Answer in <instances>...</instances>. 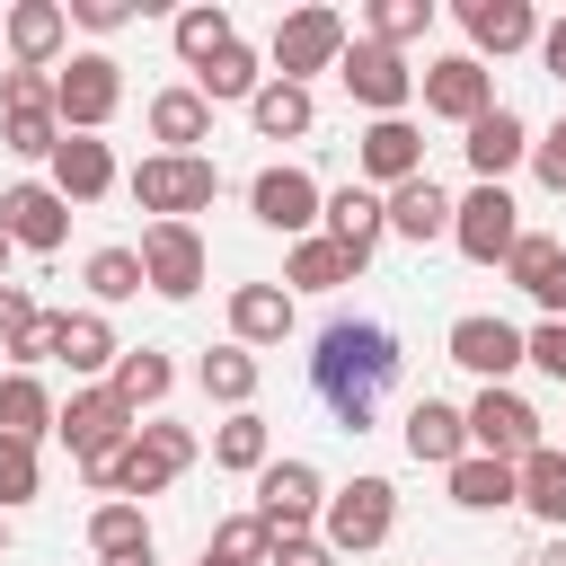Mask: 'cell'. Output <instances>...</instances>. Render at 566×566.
<instances>
[{"instance_id": "32", "label": "cell", "mask_w": 566, "mask_h": 566, "mask_svg": "<svg viewBox=\"0 0 566 566\" xmlns=\"http://www.w3.org/2000/svg\"><path fill=\"white\" fill-rule=\"evenodd\" d=\"M354 274H363V265H354L336 239H318V230L292 239V256H283V292H336V283H354Z\"/></svg>"}, {"instance_id": "40", "label": "cell", "mask_w": 566, "mask_h": 566, "mask_svg": "<svg viewBox=\"0 0 566 566\" xmlns=\"http://www.w3.org/2000/svg\"><path fill=\"white\" fill-rule=\"evenodd\" d=\"M424 27H433V0H371V9H363V35L389 44V53L424 44Z\"/></svg>"}, {"instance_id": "3", "label": "cell", "mask_w": 566, "mask_h": 566, "mask_svg": "<svg viewBox=\"0 0 566 566\" xmlns=\"http://www.w3.org/2000/svg\"><path fill=\"white\" fill-rule=\"evenodd\" d=\"M195 433L186 424H168V416H150V424H133V442H124V460H115V495L124 504H142V495H168L186 469H195Z\"/></svg>"}, {"instance_id": "46", "label": "cell", "mask_w": 566, "mask_h": 566, "mask_svg": "<svg viewBox=\"0 0 566 566\" xmlns=\"http://www.w3.org/2000/svg\"><path fill=\"white\" fill-rule=\"evenodd\" d=\"M53 106V71H0V115H35Z\"/></svg>"}, {"instance_id": "42", "label": "cell", "mask_w": 566, "mask_h": 566, "mask_svg": "<svg viewBox=\"0 0 566 566\" xmlns=\"http://www.w3.org/2000/svg\"><path fill=\"white\" fill-rule=\"evenodd\" d=\"M88 292H97V310L150 292V283H142V256H133V248H97V256H88Z\"/></svg>"}, {"instance_id": "43", "label": "cell", "mask_w": 566, "mask_h": 566, "mask_svg": "<svg viewBox=\"0 0 566 566\" xmlns=\"http://www.w3.org/2000/svg\"><path fill=\"white\" fill-rule=\"evenodd\" d=\"M0 142H9L18 159H53V142H62V115H53V106H35V115H0Z\"/></svg>"}, {"instance_id": "14", "label": "cell", "mask_w": 566, "mask_h": 566, "mask_svg": "<svg viewBox=\"0 0 566 566\" xmlns=\"http://www.w3.org/2000/svg\"><path fill=\"white\" fill-rule=\"evenodd\" d=\"M318 203H327V186H318L310 168H292V159H274V168L248 177V212H256L265 230H283V239H310V230H318Z\"/></svg>"}, {"instance_id": "54", "label": "cell", "mask_w": 566, "mask_h": 566, "mask_svg": "<svg viewBox=\"0 0 566 566\" xmlns=\"http://www.w3.org/2000/svg\"><path fill=\"white\" fill-rule=\"evenodd\" d=\"M539 566H566V531H557V539H548V548H539Z\"/></svg>"}, {"instance_id": "56", "label": "cell", "mask_w": 566, "mask_h": 566, "mask_svg": "<svg viewBox=\"0 0 566 566\" xmlns=\"http://www.w3.org/2000/svg\"><path fill=\"white\" fill-rule=\"evenodd\" d=\"M0 557H9V522H0Z\"/></svg>"}, {"instance_id": "11", "label": "cell", "mask_w": 566, "mask_h": 566, "mask_svg": "<svg viewBox=\"0 0 566 566\" xmlns=\"http://www.w3.org/2000/svg\"><path fill=\"white\" fill-rule=\"evenodd\" d=\"M133 256H142V283H150L159 301H195V292H203V265H212L195 221H150Z\"/></svg>"}, {"instance_id": "53", "label": "cell", "mask_w": 566, "mask_h": 566, "mask_svg": "<svg viewBox=\"0 0 566 566\" xmlns=\"http://www.w3.org/2000/svg\"><path fill=\"white\" fill-rule=\"evenodd\" d=\"M106 566H159V548H133V557H106Z\"/></svg>"}, {"instance_id": "1", "label": "cell", "mask_w": 566, "mask_h": 566, "mask_svg": "<svg viewBox=\"0 0 566 566\" xmlns=\"http://www.w3.org/2000/svg\"><path fill=\"white\" fill-rule=\"evenodd\" d=\"M389 380H398V336H389L380 318H327V327H318L310 389H318V407H327L345 433H371V407H380Z\"/></svg>"}, {"instance_id": "50", "label": "cell", "mask_w": 566, "mask_h": 566, "mask_svg": "<svg viewBox=\"0 0 566 566\" xmlns=\"http://www.w3.org/2000/svg\"><path fill=\"white\" fill-rule=\"evenodd\" d=\"M27 327H35V301H27V283H0V354H9Z\"/></svg>"}, {"instance_id": "28", "label": "cell", "mask_w": 566, "mask_h": 566, "mask_svg": "<svg viewBox=\"0 0 566 566\" xmlns=\"http://www.w3.org/2000/svg\"><path fill=\"white\" fill-rule=\"evenodd\" d=\"M407 460H424V469L469 460V424H460L451 398H416V407H407Z\"/></svg>"}, {"instance_id": "34", "label": "cell", "mask_w": 566, "mask_h": 566, "mask_svg": "<svg viewBox=\"0 0 566 566\" xmlns=\"http://www.w3.org/2000/svg\"><path fill=\"white\" fill-rule=\"evenodd\" d=\"M442 478H451V504H460V513H504V504H513V460L469 451V460H451Z\"/></svg>"}, {"instance_id": "21", "label": "cell", "mask_w": 566, "mask_h": 566, "mask_svg": "<svg viewBox=\"0 0 566 566\" xmlns=\"http://www.w3.org/2000/svg\"><path fill=\"white\" fill-rule=\"evenodd\" d=\"M62 203H97V195H115V150L97 142V133H62L53 142V177H44Z\"/></svg>"}, {"instance_id": "13", "label": "cell", "mask_w": 566, "mask_h": 566, "mask_svg": "<svg viewBox=\"0 0 566 566\" xmlns=\"http://www.w3.org/2000/svg\"><path fill=\"white\" fill-rule=\"evenodd\" d=\"M416 97H424V115H442V124L469 133V124L495 106V71H486L478 53H442V62L416 71Z\"/></svg>"}, {"instance_id": "49", "label": "cell", "mask_w": 566, "mask_h": 566, "mask_svg": "<svg viewBox=\"0 0 566 566\" xmlns=\"http://www.w3.org/2000/svg\"><path fill=\"white\" fill-rule=\"evenodd\" d=\"M531 177H539V186H548V195H566V124H557V133H539V142H531Z\"/></svg>"}, {"instance_id": "57", "label": "cell", "mask_w": 566, "mask_h": 566, "mask_svg": "<svg viewBox=\"0 0 566 566\" xmlns=\"http://www.w3.org/2000/svg\"><path fill=\"white\" fill-rule=\"evenodd\" d=\"M557 451H566V442H557Z\"/></svg>"}, {"instance_id": "55", "label": "cell", "mask_w": 566, "mask_h": 566, "mask_svg": "<svg viewBox=\"0 0 566 566\" xmlns=\"http://www.w3.org/2000/svg\"><path fill=\"white\" fill-rule=\"evenodd\" d=\"M9 256H18V248H9V230H0V283H9Z\"/></svg>"}, {"instance_id": "7", "label": "cell", "mask_w": 566, "mask_h": 566, "mask_svg": "<svg viewBox=\"0 0 566 566\" xmlns=\"http://www.w3.org/2000/svg\"><path fill=\"white\" fill-rule=\"evenodd\" d=\"M336 80H345V97H354V106H371V124H380V115H407V97H416L407 53H389V44H371V35H345Z\"/></svg>"}, {"instance_id": "15", "label": "cell", "mask_w": 566, "mask_h": 566, "mask_svg": "<svg viewBox=\"0 0 566 566\" xmlns=\"http://www.w3.org/2000/svg\"><path fill=\"white\" fill-rule=\"evenodd\" d=\"M451 363H460V371H478L486 389H504V380L522 371V327H513V318L469 310V318H451Z\"/></svg>"}, {"instance_id": "33", "label": "cell", "mask_w": 566, "mask_h": 566, "mask_svg": "<svg viewBox=\"0 0 566 566\" xmlns=\"http://www.w3.org/2000/svg\"><path fill=\"white\" fill-rule=\"evenodd\" d=\"M274 460V424L256 416V407H239L230 424H212V469H230V478H256Z\"/></svg>"}, {"instance_id": "24", "label": "cell", "mask_w": 566, "mask_h": 566, "mask_svg": "<svg viewBox=\"0 0 566 566\" xmlns=\"http://www.w3.org/2000/svg\"><path fill=\"white\" fill-rule=\"evenodd\" d=\"M168 389H177V363H168L159 345H124V354H115V371H106V398H115L133 424H142Z\"/></svg>"}, {"instance_id": "23", "label": "cell", "mask_w": 566, "mask_h": 566, "mask_svg": "<svg viewBox=\"0 0 566 566\" xmlns=\"http://www.w3.org/2000/svg\"><path fill=\"white\" fill-rule=\"evenodd\" d=\"M318 221H327L318 239H336L354 265H371V248H380V230H389V212H380V195H371V186H336V195L318 203Z\"/></svg>"}, {"instance_id": "12", "label": "cell", "mask_w": 566, "mask_h": 566, "mask_svg": "<svg viewBox=\"0 0 566 566\" xmlns=\"http://www.w3.org/2000/svg\"><path fill=\"white\" fill-rule=\"evenodd\" d=\"M318 504H327V478H318L310 460H265V469H256V522H265L274 539H310Z\"/></svg>"}, {"instance_id": "48", "label": "cell", "mask_w": 566, "mask_h": 566, "mask_svg": "<svg viewBox=\"0 0 566 566\" xmlns=\"http://www.w3.org/2000/svg\"><path fill=\"white\" fill-rule=\"evenodd\" d=\"M53 345H62V310H35V327L9 345V363H18V371H35V363H53Z\"/></svg>"}, {"instance_id": "30", "label": "cell", "mask_w": 566, "mask_h": 566, "mask_svg": "<svg viewBox=\"0 0 566 566\" xmlns=\"http://www.w3.org/2000/svg\"><path fill=\"white\" fill-rule=\"evenodd\" d=\"M186 88H195L203 106H248V97L265 88V62H256L248 44H221V53H212V62H203V71L186 80Z\"/></svg>"}, {"instance_id": "19", "label": "cell", "mask_w": 566, "mask_h": 566, "mask_svg": "<svg viewBox=\"0 0 566 566\" xmlns=\"http://www.w3.org/2000/svg\"><path fill=\"white\" fill-rule=\"evenodd\" d=\"M460 150H469L478 186H504V177H513V168L531 159V124H522V115H513V106L495 97V106H486V115L469 124V142H460Z\"/></svg>"}, {"instance_id": "26", "label": "cell", "mask_w": 566, "mask_h": 566, "mask_svg": "<svg viewBox=\"0 0 566 566\" xmlns=\"http://www.w3.org/2000/svg\"><path fill=\"white\" fill-rule=\"evenodd\" d=\"M380 212H389V230H398V239H416V248L451 239V195H442L433 177H407V186H389V195H380Z\"/></svg>"}, {"instance_id": "5", "label": "cell", "mask_w": 566, "mask_h": 566, "mask_svg": "<svg viewBox=\"0 0 566 566\" xmlns=\"http://www.w3.org/2000/svg\"><path fill=\"white\" fill-rule=\"evenodd\" d=\"M124 106V62L115 53H71L53 71V115L62 133H106V115Z\"/></svg>"}, {"instance_id": "22", "label": "cell", "mask_w": 566, "mask_h": 566, "mask_svg": "<svg viewBox=\"0 0 566 566\" xmlns=\"http://www.w3.org/2000/svg\"><path fill=\"white\" fill-rule=\"evenodd\" d=\"M504 274L539 301V318H566V239L522 230V239H513V256H504Z\"/></svg>"}, {"instance_id": "41", "label": "cell", "mask_w": 566, "mask_h": 566, "mask_svg": "<svg viewBox=\"0 0 566 566\" xmlns=\"http://www.w3.org/2000/svg\"><path fill=\"white\" fill-rule=\"evenodd\" d=\"M274 557V531L256 522V513H230L212 539H203V566H265Z\"/></svg>"}, {"instance_id": "8", "label": "cell", "mask_w": 566, "mask_h": 566, "mask_svg": "<svg viewBox=\"0 0 566 566\" xmlns=\"http://www.w3.org/2000/svg\"><path fill=\"white\" fill-rule=\"evenodd\" d=\"M53 433L71 442V460H80V469H97V460H124V442H133V416L106 398V380H88V389H71V398L53 407Z\"/></svg>"}, {"instance_id": "51", "label": "cell", "mask_w": 566, "mask_h": 566, "mask_svg": "<svg viewBox=\"0 0 566 566\" xmlns=\"http://www.w3.org/2000/svg\"><path fill=\"white\" fill-rule=\"evenodd\" d=\"M265 566H336V548L310 531V539H274V557H265Z\"/></svg>"}, {"instance_id": "47", "label": "cell", "mask_w": 566, "mask_h": 566, "mask_svg": "<svg viewBox=\"0 0 566 566\" xmlns=\"http://www.w3.org/2000/svg\"><path fill=\"white\" fill-rule=\"evenodd\" d=\"M62 18L88 27V35H115V27H133L142 9H133V0H62Z\"/></svg>"}, {"instance_id": "16", "label": "cell", "mask_w": 566, "mask_h": 566, "mask_svg": "<svg viewBox=\"0 0 566 566\" xmlns=\"http://www.w3.org/2000/svg\"><path fill=\"white\" fill-rule=\"evenodd\" d=\"M0 35H9V71H53V53L71 44V18H62V0H9Z\"/></svg>"}, {"instance_id": "18", "label": "cell", "mask_w": 566, "mask_h": 566, "mask_svg": "<svg viewBox=\"0 0 566 566\" xmlns=\"http://www.w3.org/2000/svg\"><path fill=\"white\" fill-rule=\"evenodd\" d=\"M0 230H9V248H35V256H53L62 239H71V203L53 195V186H9L0 195Z\"/></svg>"}, {"instance_id": "25", "label": "cell", "mask_w": 566, "mask_h": 566, "mask_svg": "<svg viewBox=\"0 0 566 566\" xmlns=\"http://www.w3.org/2000/svg\"><path fill=\"white\" fill-rule=\"evenodd\" d=\"M292 318H301V310H292L283 283H239V292H230V345H248V354H256V345H283Z\"/></svg>"}, {"instance_id": "52", "label": "cell", "mask_w": 566, "mask_h": 566, "mask_svg": "<svg viewBox=\"0 0 566 566\" xmlns=\"http://www.w3.org/2000/svg\"><path fill=\"white\" fill-rule=\"evenodd\" d=\"M539 62H548V80H566V18L539 27Z\"/></svg>"}, {"instance_id": "37", "label": "cell", "mask_w": 566, "mask_h": 566, "mask_svg": "<svg viewBox=\"0 0 566 566\" xmlns=\"http://www.w3.org/2000/svg\"><path fill=\"white\" fill-rule=\"evenodd\" d=\"M0 433H9V442H44V433H53V389H44L35 371H9V380H0Z\"/></svg>"}, {"instance_id": "6", "label": "cell", "mask_w": 566, "mask_h": 566, "mask_svg": "<svg viewBox=\"0 0 566 566\" xmlns=\"http://www.w3.org/2000/svg\"><path fill=\"white\" fill-rule=\"evenodd\" d=\"M336 53H345V18L336 9H292V18H274V44H265V80H292V88H310V71H336Z\"/></svg>"}, {"instance_id": "20", "label": "cell", "mask_w": 566, "mask_h": 566, "mask_svg": "<svg viewBox=\"0 0 566 566\" xmlns=\"http://www.w3.org/2000/svg\"><path fill=\"white\" fill-rule=\"evenodd\" d=\"M460 27H469V53L486 62H504V53H522V44H539V9L531 0H460Z\"/></svg>"}, {"instance_id": "39", "label": "cell", "mask_w": 566, "mask_h": 566, "mask_svg": "<svg viewBox=\"0 0 566 566\" xmlns=\"http://www.w3.org/2000/svg\"><path fill=\"white\" fill-rule=\"evenodd\" d=\"M88 548H97V566H106V557H133V548H150V522H142V504L106 495V504L88 513Z\"/></svg>"}, {"instance_id": "44", "label": "cell", "mask_w": 566, "mask_h": 566, "mask_svg": "<svg viewBox=\"0 0 566 566\" xmlns=\"http://www.w3.org/2000/svg\"><path fill=\"white\" fill-rule=\"evenodd\" d=\"M35 486H44L35 442H9V433H0V513H9V504H35Z\"/></svg>"}, {"instance_id": "9", "label": "cell", "mask_w": 566, "mask_h": 566, "mask_svg": "<svg viewBox=\"0 0 566 566\" xmlns=\"http://www.w3.org/2000/svg\"><path fill=\"white\" fill-rule=\"evenodd\" d=\"M460 424H469V451H486V460H531L548 433H539V407L522 398V389H478L469 407H460Z\"/></svg>"}, {"instance_id": "45", "label": "cell", "mask_w": 566, "mask_h": 566, "mask_svg": "<svg viewBox=\"0 0 566 566\" xmlns=\"http://www.w3.org/2000/svg\"><path fill=\"white\" fill-rule=\"evenodd\" d=\"M522 363H531V371H548V380H566V318L522 327Z\"/></svg>"}, {"instance_id": "2", "label": "cell", "mask_w": 566, "mask_h": 566, "mask_svg": "<svg viewBox=\"0 0 566 566\" xmlns=\"http://www.w3.org/2000/svg\"><path fill=\"white\" fill-rule=\"evenodd\" d=\"M212 195H221V168H212L203 150H150V159L133 168V203H142L150 221H195Z\"/></svg>"}, {"instance_id": "38", "label": "cell", "mask_w": 566, "mask_h": 566, "mask_svg": "<svg viewBox=\"0 0 566 566\" xmlns=\"http://www.w3.org/2000/svg\"><path fill=\"white\" fill-rule=\"evenodd\" d=\"M168 35H177V62H186V71H203L221 44H239V27H230V9H221V0H195V9H177V27H168Z\"/></svg>"}, {"instance_id": "58", "label": "cell", "mask_w": 566, "mask_h": 566, "mask_svg": "<svg viewBox=\"0 0 566 566\" xmlns=\"http://www.w3.org/2000/svg\"><path fill=\"white\" fill-rule=\"evenodd\" d=\"M557 124H566V115H557Z\"/></svg>"}, {"instance_id": "27", "label": "cell", "mask_w": 566, "mask_h": 566, "mask_svg": "<svg viewBox=\"0 0 566 566\" xmlns=\"http://www.w3.org/2000/svg\"><path fill=\"white\" fill-rule=\"evenodd\" d=\"M115 327H106V310H62V345H53V363H71V380L88 389V380H106L115 371Z\"/></svg>"}, {"instance_id": "4", "label": "cell", "mask_w": 566, "mask_h": 566, "mask_svg": "<svg viewBox=\"0 0 566 566\" xmlns=\"http://www.w3.org/2000/svg\"><path fill=\"white\" fill-rule=\"evenodd\" d=\"M398 531V486L389 478H354V486H336L327 504H318V539L336 548V557H363V548H380Z\"/></svg>"}, {"instance_id": "17", "label": "cell", "mask_w": 566, "mask_h": 566, "mask_svg": "<svg viewBox=\"0 0 566 566\" xmlns=\"http://www.w3.org/2000/svg\"><path fill=\"white\" fill-rule=\"evenodd\" d=\"M354 159H363V177H371V195H389V186H407V177H424V133H416L407 115H380V124H363V142H354Z\"/></svg>"}, {"instance_id": "36", "label": "cell", "mask_w": 566, "mask_h": 566, "mask_svg": "<svg viewBox=\"0 0 566 566\" xmlns=\"http://www.w3.org/2000/svg\"><path fill=\"white\" fill-rule=\"evenodd\" d=\"M195 380H203V398H221V407L239 416V407H256V380H265V371H256L248 345H212V354L195 363Z\"/></svg>"}, {"instance_id": "31", "label": "cell", "mask_w": 566, "mask_h": 566, "mask_svg": "<svg viewBox=\"0 0 566 566\" xmlns=\"http://www.w3.org/2000/svg\"><path fill=\"white\" fill-rule=\"evenodd\" d=\"M248 124H256V142H301V133L318 124V97L292 88V80H265V88L248 97Z\"/></svg>"}, {"instance_id": "29", "label": "cell", "mask_w": 566, "mask_h": 566, "mask_svg": "<svg viewBox=\"0 0 566 566\" xmlns=\"http://www.w3.org/2000/svg\"><path fill=\"white\" fill-rule=\"evenodd\" d=\"M513 504H522L531 522L566 531V451H557V442H539L531 460H513Z\"/></svg>"}, {"instance_id": "35", "label": "cell", "mask_w": 566, "mask_h": 566, "mask_svg": "<svg viewBox=\"0 0 566 566\" xmlns=\"http://www.w3.org/2000/svg\"><path fill=\"white\" fill-rule=\"evenodd\" d=\"M150 142H159V150H195V142H212V106H203L195 88H159V97H150Z\"/></svg>"}, {"instance_id": "10", "label": "cell", "mask_w": 566, "mask_h": 566, "mask_svg": "<svg viewBox=\"0 0 566 566\" xmlns=\"http://www.w3.org/2000/svg\"><path fill=\"white\" fill-rule=\"evenodd\" d=\"M513 239H522V203H513L504 186H469V195L451 203V248H460L469 265H504Z\"/></svg>"}]
</instances>
